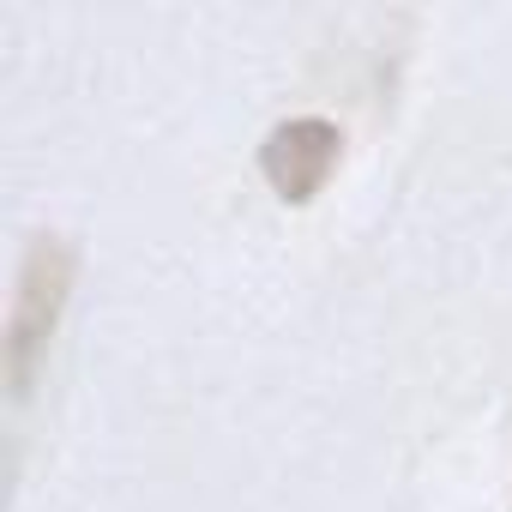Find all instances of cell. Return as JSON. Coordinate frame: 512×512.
<instances>
[{
    "label": "cell",
    "instance_id": "obj_1",
    "mask_svg": "<svg viewBox=\"0 0 512 512\" xmlns=\"http://www.w3.org/2000/svg\"><path fill=\"white\" fill-rule=\"evenodd\" d=\"M73 272H79V260L61 235L25 241V260L13 278V308H7V392H13V404H25L37 392V374L49 362V344H55L67 296H73Z\"/></svg>",
    "mask_w": 512,
    "mask_h": 512
},
{
    "label": "cell",
    "instance_id": "obj_2",
    "mask_svg": "<svg viewBox=\"0 0 512 512\" xmlns=\"http://www.w3.org/2000/svg\"><path fill=\"white\" fill-rule=\"evenodd\" d=\"M338 157H344V133L326 121V115H290L266 133L260 145V175L272 181L278 199L290 205H308L314 193H326V181L338 175Z\"/></svg>",
    "mask_w": 512,
    "mask_h": 512
}]
</instances>
